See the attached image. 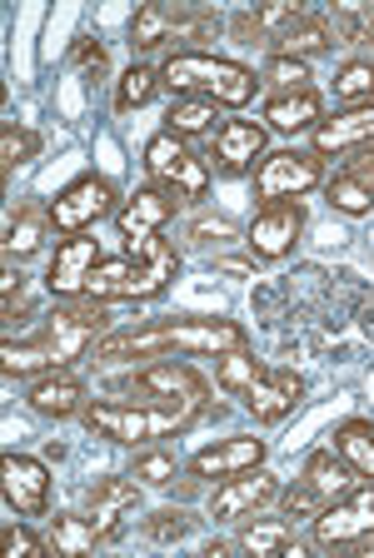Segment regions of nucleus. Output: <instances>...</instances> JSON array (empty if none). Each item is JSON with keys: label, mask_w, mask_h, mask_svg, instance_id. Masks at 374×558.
Segmentation results:
<instances>
[{"label": "nucleus", "mask_w": 374, "mask_h": 558, "mask_svg": "<svg viewBox=\"0 0 374 558\" xmlns=\"http://www.w3.org/2000/svg\"><path fill=\"white\" fill-rule=\"evenodd\" d=\"M116 329L110 319V304L95 300H56L46 314L36 319V329L21 339H5L0 344V369L5 379H40V374H60L71 364L91 360L95 344Z\"/></svg>", "instance_id": "nucleus-1"}, {"label": "nucleus", "mask_w": 374, "mask_h": 558, "mask_svg": "<svg viewBox=\"0 0 374 558\" xmlns=\"http://www.w3.org/2000/svg\"><path fill=\"white\" fill-rule=\"evenodd\" d=\"M250 329L240 319H205V314H180V319H155L141 329H110L95 344V360L116 364V360H176V354H230L245 349Z\"/></svg>", "instance_id": "nucleus-2"}, {"label": "nucleus", "mask_w": 374, "mask_h": 558, "mask_svg": "<svg viewBox=\"0 0 374 558\" xmlns=\"http://www.w3.org/2000/svg\"><path fill=\"white\" fill-rule=\"evenodd\" d=\"M176 279H180V250L165 234H145V240H125V255H106L95 265L81 300L141 304V300H160Z\"/></svg>", "instance_id": "nucleus-3"}, {"label": "nucleus", "mask_w": 374, "mask_h": 558, "mask_svg": "<svg viewBox=\"0 0 374 558\" xmlns=\"http://www.w3.org/2000/svg\"><path fill=\"white\" fill-rule=\"evenodd\" d=\"M210 404H155V399H91L85 429L116 449H150L160 439H180L205 418Z\"/></svg>", "instance_id": "nucleus-4"}, {"label": "nucleus", "mask_w": 374, "mask_h": 558, "mask_svg": "<svg viewBox=\"0 0 374 558\" xmlns=\"http://www.w3.org/2000/svg\"><path fill=\"white\" fill-rule=\"evenodd\" d=\"M215 384H220L225 395L240 399V409H245L255 424H285V418L300 409L304 399V379L294 369H269L265 360H255L245 349H230V354H220L215 360Z\"/></svg>", "instance_id": "nucleus-5"}, {"label": "nucleus", "mask_w": 374, "mask_h": 558, "mask_svg": "<svg viewBox=\"0 0 374 558\" xmlns=\"http://www.w3.org/2000/svg\"><path fill=\"white\" fill-rule=\"evenodd\" d=\"M160 85L176 95H195V100H210L220 110H245L255 105V95L265 90L250 65L230 56H215V50H180V56L160 60Z\"/></svg>", "instance_id": "nucleus-6"}, {"label": "nucleus", "mask_w": 374, "mask_h": 558, "mask_svg": "<svg viewBox=\"0 0 374 558\" xmlns=\"http://www.w3.org/2000/svg\"><path fill=\"white\" fill-rule=\"evenodd\" d=\"M225 35V15L215 5H195V0H150L130 21V50L150 56V50H205L210 40Z\"/></svg>", "instance_id": "nucleus-7"}, {"label": "nucleus", "mask_w": 374, "mask_h": 558, "mask_svg": "<svg viewBox=\"0 0 374 558\" xmlns=\"http://www.w3.org/2000/svg\"><path fill=\"white\" fill-rule=\"evenodd\" d=\"M350 488H360V474H354L350 464H345V453L335 449V444H325V449H315L310 459H304V469H300V478H294L290 488L280 494V513L285 519H315L325 504H335V499H345Z\"/></svg>", "instance_id": "nucleus-8"}, {"label": "nucleus", "mask_w": 374, "mask_h": 558, "mask_svg": "<svg viewBox=\"0 0 374 558\" xmlns=\"http://www.w3.org/2000/svg\"><path fill=\"white\" fill-rule=\"evenodd\" d=\"M145 174H150L155 185L176 190L185 205H205V199H210V185H215L210 160H205L190 140L170 135V130L145 140Z\"/></svg>", "instance_id": "nucleus-9"}, {"label": "nucleus", "mask_w": 374, "mask_h": 558, "mask_svg": "<svg viewBox=\"0 0 374 558\" xmlns=\"http://www.w3.org/2000/svg\"><path fill=\"white\" fill-rule=\"evenodd\" d=\"M250 180H255L260 205H285V199H304L325 190V160L315 150H294L290 145V150H269Z\"/></svg>", "instance_id": "nucleus-10"}, {"label": "nucleus", "mask_w": 374, "mask_h": 558, "mask_svg": "<svg viewBox=\"0 0 374 558\" xmlns=\"http://www.w3.org/2000/svg\"><path fill=\"white\" fill-rule=\"evenodd\" d=\"M310 538L325 554H345V548H364L374 538V484L350 488L345 499L325 504L310 519Z\"/></svg>", "instance_id": "nucleus-11"}, {"label": "nucleus", "mask_w": 374, "mask_h": 558, "mask_svg": "<svg viewBox=\"0 0 374 558\" xmlns=\"http://www.w3.org/2000/svg\"><path fill=\"white\" fill-rule=\"evenodd\" d=\"M120 205H125V199H120V190L110 185L106 174H75L71 185L50 199V230H56L60 240H65V234H91L95 225L106 220V215H116Z\"/></svg>", "instance_id": "nucleus-12"}, {"label": "nucleus", "mask_w": 374, "mask_h": 558, "mask_svg": "<svg viewBox=\"0 0 374 558\" xmlns=\"http://www.w3.org/2000/svg\"><path fill=\"white\" fill-rule=\"evenodd\" d=\"M280 494H285V484L269 474L265 464L245 469V474L220 478V484L210 488V499H205V519L210 523H240V519H250V513L275 509Z\"/></svg>", "instance_id": "nucleus-13"}, {"label": "nucleus", "mask_w": 374, "mask_h": 558, "mask_svg": "<svg viewBox=\"0 0 374 558\" xmlns=\"http://www.w3.org/2000/svg\"><path fill=\"white\" fill-rule=\"evenodd\" d=\"M269 155V130L260 120H225L215 130V140H205V160L225 180H245L260 170V160Z\"/></svg>", "instance_id": "nucleus-14"}, {"label": "nucleus", "mask_w": 374, "mask_h": 558, "mask_svg": "<svg viewBox=\"0 0 374 558\" xmlns=\"http://www.w3.org/2000/svg\"><path fill=\"white\" fill-rule=\"evenodd\" d=\"M130 399H155V404H210V379L185 360H150L130 379Z\"/></svg>", "instance_id": "nucleus-15"}, {"label": "nucleus", "mask_w": 374, "mask_h": 558, "mask_svg": "<svg viewBox=\"0 0 374 558\" xmlns=\"http://www.w3.org/2000/svg\"><path fill=\"white\" fill-rule=\"evenodd\" d=\"M304 199H285V205H260L255 220L245 225V250L250 259H265V265H275V259L294 255V244H300L304 234Z\"/></svg>", "instance_id": "nucleus-16"}, {"label": "nucleus", "mask_w": 374, "mask_h": 558, "mask_svg": "<svg viewBox=\"0 0 374 558\" xmlns=\"http://www.w3.org/2000/svg\"><path fill=\"white\" fill-rule=\"evenodd\" d=\"M0 494L15 519H46L50 513V469L36 453H5L0 459Z\"/></svg>", "instance_id": "nucleus-17"}, {"label": "nucleus", "mask_w": 374, "mask_h": 558, "mask_svg": "<svg viewBox=\"0 0 374 558\" xmlns=\"http://www.w3.org/2000/svg\"><path fill=\"white\" fill-rule=\"evenodd\" d=\"M100 259H106V244L95 240V234H65V240H56V255H50V265H46L50 300H81L85 279L95 275Z\"/></svg>", "instance_id": "nucleus-18"}, {"label": "nucleus", "mask_w": 374, "mask_h": 558, "mask_svg": "<svg viewBox=\"0 0 374 558\" xmlns=\"http://www.w3.org/2000/svg\"><path fill=\"white\" fill-rule=\"evenodd\" d=\"M141 494H145V484H135L130 474H106L85 488V519L100 529L106 544L125 534V523L141 513Z\"/></svg>", "instance_id": "nucleus-19"}, {"label": "nucleus", "mask_w": 374, "mask_h": 558, "mask_svg": "<svg viewBox=\"0 0 374 558\" xmlns=\"http://www.w3.org/2000/svg\"><path fill=\"white\" fill-rule=\"evenodd\" d=\"M180 215H185V199H180L176 190L145 180V185L130 190L125 205L116 209V230H120V240H145V234H165V225L180 220Z\"/></svg>", "instance_id": "nucleus-20"}, {"label": "nucleus", "mask_w": 374, "mask_h": 558, "mask_svg": "<svg viewBox=\"0 0 374 558\" xmlns=\"http://www.w3.org/2000/svg\"><path fill=\"white\" fill-rule=\"evenodd\" d=\"M265 459H269L265 439H255V434H230V439L200 449L185 469L200 478V484H220V478H234V474H245V469H260Z\"/></svg>", "instance_id": "nucleus-21"}, {"label": "nucleus", "mask_w": 374, "mask_h": 558, "mask_svg": "<svg viewBox=\"0 0 374 558\" xmlns=\"http://www.w3.org/2000/svg\"><path fill=\"white\" fill-rule=\"evenodd\" d=\"M374 145V105L360 110H335V116L319 120V130L310 135V150L319 160H350V155L370 150Z\"/></svg>", "instance_id": "nucleus-22"}, {"label": "nucleus", "mask_w": 374, "mask_h": 558, "mask_svg": "<svg viewBox=\"0 0 374 558\" xmlns=\"http://www.w3.org/2000/svg\"><path fill=\"white\" fill-rule=\"evenodd\" d=\"M319 120H325V95L315 85L304 90H269L260 105V125L269 135H315Z\"/></svg>", "instance_id": "nucleus-23"}, {"label": "nucleus", "mask_w": 374, "mask_h": 558, "mask_svg": "<svg viewBox=\"0 0 374 558\" xmlns=\"http://www.w3.org/2000/svg\"><path fill=\"white\" fill-rule=\"evenodd\" d=\"M25 409L36 418H85V409H91V389H85L81 374L60 369V374H40V379H31V389H25Z\"/></svg>", "instance_id": "nucleus-24"}, {"label": "nucleus", "mask_w": 374, "mask_h": 558, "mask_svg": "<svg viewBox=\"0 0 374 558\" xmlns=\"http://www.w3.org/2000/svg\"><path fill=\"white\" fill-rule=\"evenodd\" d=\"M234 548L250 558H304L315 548V538H300L290 519H240V534H234Z\"/></svg>", "instance_id": "nucleus-25"}, {"label": "nucleus", "mask_w": 374, "mask_h": 558, "mask_svg": "<svg viewBox=\"0 0 374 558\" xmlns=\"http://www.w3.org/2000/svg\"><path fill=\"white\" fill-rule=\"evenodd\" d=\"M50 234V205H36V199H21L11 209V225H5V259H36L40 244Z\"/></svg>", "instance_id": "nucleus-26"}, {"label": "nucleus", "mask_w": 374, "mask_h": 558, "mask_svg": "<svg viewBox=\"0 0 374 558\" xmlns=\"http://www.w3.org/2000/svg\"><path fill=\"white\" fill-rule=\"evenodd\" d=\"M225 125V116H220V105H210V100H195V95H176L170 100V110H165V130L170 135H180V140H215V130Z\"/></svg>", "instance_id": "nucleus-27"}, {"label": "nucleus", "mask_w": 374, "mask_h": 558, "mask_svg": "<svg viewBox=\"0 0 374 558\" xmlns=\"http://www.w3.org/2000/svg\"><path fill=\"white\" fill-rule=\"evenodd\" d=\"M339 46V35H335V21L319 11H310L300 25H290V31L275 40V50L280 56H294V60H315V56H329V50Z\"/></svg>", "instance_id": "nucleus-28"}, {"label": "nucleus", "mask_w": 374, "mask_h": 558, "mask_svg": "<svg viewBox=\"0 0 374 558\" xmlns=\"http://www.w3.org/2000/svg\"><path fill=\"white\" fill-rule=\"evenodd\" d=\"M329 444L345 453V464L360 474V484H374V424L370 418H345V424H335Z\"/></svg>", "instance_id": "nucleus-29"}, {"label": "nucleus", "mask_w": 374, "mask_h": 558, "mask_svg": "<svg viewBox=\"0 0 374 558\" xmlns=\"http://www.w3.org/2000/svg\"><path fill=\"white\" fill-rule=\"evenodd\" d=\"M100 544H106V538H100V529H95L85 513H56V519H50V554L56 558H85Z\"/></svg>", "instance_id": "nucleus-30"}, {"label": "nucleus", "mask_w": 374, "mask_h": 558, "mask_svg": "<svg viewBox=\"0 0 374 558\" xmlns=\"http://www.w3.org/2000/svg\"><path fill=\"white\" fill-rule=\"evenodd\" d=\"M325 199H329V209L350 215V220L374 215V185H364L354 170H335V174H329V180H325Z\"/></svg>", "instance_id": "nucleus-31"}, {"label": "nucleus", "mask_w": 374, "mask_h": 558, "mask_svg": "<svg viewBox=\"0 0 374 558\" xmlns=\"http://www.w3.org/2000/svg\"><path fill=\"white\" fill-rule=\"evenodd\" d=\"M160 90H165V85H160V65H141V60H135V65H130L125 75L116 81V116L145 110V105H150Z\"/></svg>", "instance_id": "nucleus-32"}, {"label": "nucleus", "mask_w": 374, "mask_h": 558, "mask_svg": "<svg viewBox=\"0 0 374 558\" xmlns=\"http://www.w3.org/2000/svg\"><path fill=\"white\" fill-rule=\"evenodd\" d=\"M200 529V519L190 509H155V513H145L141 519V534H145V544H155V548H170V544H185L190 534Z\"/></svg>", "instance_id": "nucleus-33"}, {"label": "nucleus", "mask_w": 374, "mask_h": 558, "mask_svg": "<svg viewBox=\"0 0 374 558\" xmlns=\"http://www.w3.org/2000/svg\"><path fill=\"white\" fill-rule=\"evenodd\" d=\"M335 105L339 110L374 105V60H345L335 70Z\"/></svg>", "instance_id": "nucleus-34"}, {"label": "nucleus", "mask_w": 374, "mask_h": 558, "mask_svg": "<svg viewBox=\"0 0 374 558\" xmlns=\"http://www.w3.org/2000/svg\"><path fill=\"white\" fill-rule=\"evenodd\" d=\"M130 478L135 484H145V488H176L180 478H185V464H180L170 449H141L135 453V464H130Z\"/></svg>", "instance_id": "nucleus-35"}, {"label": "nucleus", "mask_w": 374, "mask_h": 558, "mask_svg": "<svg viewBox=\"0 0 374 558\" xmlns=\"http://www.w3.org/2000/svg\"><path fill=\"white\" fill-rule=\"evenodd\" d=\"M40 155V135L31 125H15V120H5L0 125V174L11 180L21 165H31Z\"/></svg>", "instance_id": "nucleus-36"}, {"label": "nucleus", "mask_w": 374, "mask_h": 558, "mask_svg": "<svg viewBox=\"0 0 374 558\" xmlns=\"http://www.w3.org/2000/svg\"><path fill=\"white\" fill-rule=\"evenodd\" d=\"M304 15H310V5H300V0H269V5H255V11H250V25H255V31L265 35V46L275 50V40H280L290 25H300Z\"/></svg>", "instance_id": "nucleus-37"}, {"label": "nucleus", "mask_w": 374, "mask_h": 558, "mask_svg": "<svg viewBox=\"0 0 374 558\" xmlns=\"http://www.w3.org/2000/svg\"><path fill=\"white\" fill-rule=\"evenodd\" d=\"M260 81H265L269 90H304V85L315 81V75H310V60H294V56L269 50L265 65H260Z\"/></svg>", "instance_id": "nucleus-38"}, {"label": "nucleus", "mask_w": 374, "mask_h": 558, "mask_svg": "<svg viewBox=\"0 0 374 558\" xmlns=\"http://www.w3.org/2000/svg\"><path fill=\"white\" fill-rule=\"evenodd\" d=\"M335 35L339 46L374 50V5H335Z\"/></svg>", "instance_id": "nucleus-39"}, {"label": "nucleus", "mask_w": 374, "mask_h": 558, "mask_svg": "<svg viewBox=\"0 0 374 558\" xmlns=\"http://www.w3.org/2000/svg\"><path fill=\"white\" fill-rule=\"evenodd\" d=\"M0 544H5V554L11 558H46L50 554V538H40L31 523H5Z\"/></svg>", "instance_id": "nucleus-40"}, {"label": "nucleus", "mask_w": 374, "mask_h": 558, "mask_svg": "<svg viewBox=\"0 0 374 558\" xmlns=\"http://www.w3.org/2000/svg\"><path fill=\"white\" fill-rule=\"evenodd\" d=\"M71 60H75V65H91L95 75H106V46H100V40H91V35H81V40L71 46Z\"/></svg>", "instance_id": "nucleus-41"}, {"label": "nucleus", "mask_w": 374, "mask_h": 558, "mask_svg": "<svg viewBox=\"0 0 374 558\" xmlns=\"http://www.w3.org/2000/svg\"><path fill=\"white\" fill-rule=\"evenodd\" d=\"M345 170H354L364 185H374V145H370V150H360V155H350V165H345Z\"/></svg>", "instance_id": "nucleus-42"}, {"label": "nucleus", "mask_w": 374, "mask_h": 558, "mask_svg": "<svg viewBox=\"0 0 374 558\" xmlns=\"http://www.w3.org/2000/svg\"><path fill=\"white\" fill-rule=\"evenodd\" d=\"M215 265H220L225 275H255V265H250V259H215Z\"/></svg>", "instance_id": "nucleus-43"}, {"label": "nucleus", "mask_w": 374, "mask_h": 558, "mask_svg": "<svg viewBox=\"0 0 374 558\" xmlns=\"http://www.w3.org/2000/svg\"><path fill=\"white\" fill-rule=\"evenodd\" d=\"M230 548H234V544H225V538H215V544H205V548H200V558H220V554H230Z\"/></svg>", "instance_id": "nucleus-44"}]
</instances>
